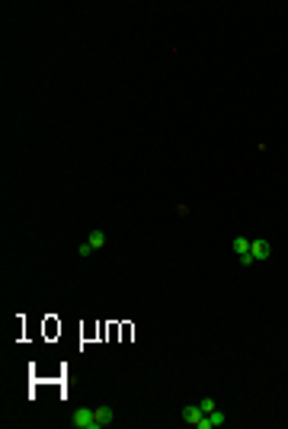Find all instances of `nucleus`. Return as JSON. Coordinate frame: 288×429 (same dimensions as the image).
<instances>
[{
    "label": "nucleus",
    "instance_id": "nucleus-1",
    "mask_svg": "<svg viewBox=\"0 0 288 429\" xmlns=\"http://www.w3.org/2000/svg\"><path fill=\"white\" fill-rule=\"evenodd\" d=\"M74 429H96V420H93V407H80L74 410V420H71Z\"/></svg>",
    "mask_w": 288,
    "mask_h": 429
},
{
    "label": "nucleus",
    "instance_id": "nucleus-2",
    "mask_svg": "<svg viewBox=\"0 0 288 429\" xmlns=\"http://www.w3.org/2000/svg\"><path fill=\"white\" fill-rule=\"evenodd\" d=\"M224 423H228V413H224V410H212V413H205L202 420H198L196 429H221Z\"/></svg>",
    "mask_w": 288,
    "mask_h": 429
},
{
    "label": "nucleus",
    "instance_id": "nucleus-3",
    "mask_svg": "<svg viewBox=\"0 0 288 429\" xmlns=\"http://www.w3.org/2000/svg\"><path fill=\"white\" fill-rule=\"evenodd\" d=\"M250 256H253V263L269 260L272 256V244L269 240H250Z\"/></svg>",
    "mask_w": 288,
    "mask_h": 429
},
{
    "label": "nucleus",
    "instance_id": "nucleus-4",
    "mask_svg": "<svg viewBox=\"0 0 288 429\" xmlns=\"http://www.w3.org/2000/svg\"><path fill=\"white\" fill-rule=\"evenodd\" d=\"M202 416H205V410H202L198 404H186V407H182V420L189 423V426H198V420H202Z\"/></svg>",
    "mask_w": 288,
    "mask_h": 429
},
{
    "label": "nucleus",
    "instance_id": "nucleus-5",
    "mask_svg": "<svg viewBox=\"0 0 288 429\" xmlns=\"http://www.w3.org/2000/svg\"><path fill=\"white\" fill-rule=\"evenodd\" d=\"M112 407H93V420H96V429H103V426H109L112 423Z\"/></svg>",
    "mask_w": 288,
    "mask_h": 429
},
{
    "label": "nucleus",
    "instance_id": "nucleus-6",
    "mask_svg": "<svg viewBox=\"0 0 288 429\" xmlns=\"http://www.w3.org/2000/svg\"><path fill=\"white\" fill-rule=\"evenodd\" d=\"M87 244H90L93 247V253H96V250H103V247H106V231H93V234H90V237H87Z\"/></svg>",
    "mask_w": 288,
    "mask_h": 429
},
{
    "label": "nucleus",
    "instance_id": "nucleus-7",
    "mask_svg": "<svg viewBox=\"0 0 288 429\" xmlns=\"http://www.w3.org/2000/svg\"><path fill=\"white\" fill-rule=\"evenodd\" d=\"M231 247H234L237 256H247V253H250V240H247V237H234V244H231Z\"/></svg>",
    "mask_w": 288,
    "mask_h": 429
},
{
    "label": "nucleus",
    "instance_id": "nucleus-8",
    "mask_svg": "<svg viewBox=\"0 0 288 429\" xmlns=\"http://www.w3.org/2000/svg\"><path fill=\"white\" fill-rule=\"evenodd\" d=\"M198 407H202L205 413H212V410H218V404H215L212 397H202V400H198Z\"/></svg>",
    "mask_w": 288,
    "mask_h": 429
},
{
    "label": "nucleus",
    "instance_id": "nucleus-9",
    "mask_svg": "<svg viewBox=\"0 0 288 429\" xmlns=\"http://www.w3.org/2000/svg\"><path fill=\"white\" fill-rule=\"evenodd\" d=\"M77 253H80V256H90L93 247H90V244H80V247H77Z\"/></svg>",
    "mask_w": 288,
    "mask_h": 429
}]
</instances>
